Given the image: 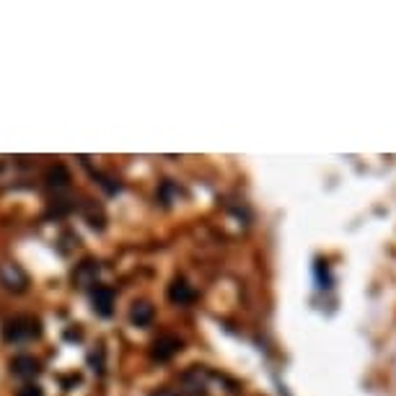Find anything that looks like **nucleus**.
<instances>
[{"instance_id": "f257e3e1", "label": "nucleus", "mask_w": 396, "mask_h": 396, "mask_svg": "<svg viewBox=\"0 0 396 396\" xmlns=\"http://www.w3.org/2000/svg\"><path fill=\"white\" fill-rule=\"evenodd\" d=\"M42 334V326L37 318L32 316H16L8 318L6 326H3V337L6 342H32Z\"/></svg>"}, {"instance_id": "0eeeda50", "label": "nucleus", "mask_w": 396, "mask_h": 396, "mask_svg": "<svg viewBox=\"0 0 396 396\" xmlns=\"http://www.w3.org/2000/svg\"><path fill=\"white\" fill-rule=\"evenodd\" d=\"M96 267L94 261H86V264H80V270L75 272V283H78L80 287H86V285H91V280L96 278Z\"/></svg>"}, {"instance_id": "423d86ee", "label": "nucleus", "mask_w": 396, "mask_h": 396, "mask_svg": "<svg viewBox=\"0 0 396 396\" xmlns=\"http://www.w3.org/2000/svg\"><path fill=\"white\" fill-rule=\"evenodd\" d=\"M168 298H171V303L184 306V303H190L192 298H194V290H192L184 280H176V283H171V287H168Z\"/></svg>"}, {"instance_id": "7ed1b4c3", "label": "nucleus", "mask_w": 396, "mask_h": 396, "mask_svg": "<svg viewBox=\"0 0 396 396\" xmlns=\"http://www.w3.org/2000/svg\"><path fill=\"white\" fill-rule=\"evenodd\" d=\"M91 303H94V311L99 316H111L114 311V290L111 287H96L91 293Z\"/></svg>"}, {"instance_id": "1a4fd4ad", "label": "nucleus", "mask_w": 396, "mask_h": 396, "mask_svg": "<svg viewBox=\"0 0 396 396\" xmlns=\"http://www.w3.org/2000/svg\"><path fill=\"white\" fill-rule=\"evenodd\" d=\"M16 396H44V391H42V386H37V383H29V386L18 388Z\"/></svg>"}, {"instance_id": "39448f33", "label": "nucleus", "mask_w": 396, "mask_h": 396, "mask_svg": "<svg viewBox=\"0 0 396 396\" xmlns=\"http://www.w3.org/2000/svg\"><path fill=\"white\" fill-rule=\"evenodd\" d=\"M130 321L135 326H148L153 321V306L148 301H137L132 303V311H130Z\"/></svg>"}, {"instance_id": "20e7f679", "label": "nucleus", "mask_w": 396, "mask_h": 396, "mask_svg": "<svg viewBox=\"0 0 396 396\" xmlns=\"http://www.w3.org/2000/svg\"><path fill=\"white\" fill-rule=\"evenodd\" d=\"M11 373L18 378H34L39 373V360H34L32 355H18L11 360Z\"/></svg>"}, {"instance_id": "6e6552de", "label": "nucleus", "mask_w": 396, "mask_h": 396, "mask_svg": "<svg viewBox=\"0 0 396 396\" xmlns=\"http://www.w3.org/2000/svg\"><path fill=\"white\" fill-rule=\"evenodd\" d=\"M47 179H49V184H52V187H57V190H60V187H68V182H70V176H68L65 166H55L47 174Z\"/></svg>"}, {"instance_id": "f03ea898", "label": "nucleus", "mask_w": 396, "mask_h": 396, "mask_svg": "<svg viewBox=\"0 0 396 396\" xmlns=\"http://www.w3.org/2000/svg\"><path fill=\"white\" fill-rule=\"evenodd\" d=\"M179 349H182V340L174 337V334H163V337H159V340L153 342V357H156V360H168V357H174Z\"/></svg>"}, {"instance_id": "9d476101", "label": "nucleus", "mask_w": 396, "mask_h": 396, "mask_svg": "<svg viewBox=\"0 0 396 396\" xmlns=\"http://www.w3.org/2000/svg\"><path fill=\"white\" fill-rule=\"evenodd\" d=\"M153 396H179V394L171 391V388H163V391H159V394H153Z\"/></svg>"}]
</instances>
